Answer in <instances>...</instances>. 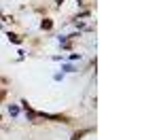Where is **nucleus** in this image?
Instances as JSON below:
<instances>
[{
	"instance_id": "obj_1",
	"label": "nucleus",
	"mask_w": 159,
	"mask_h": 140,
	"mask_svg": "<svg viewBox=\"0 0 159 140\" xmlns=\"http://www.w3.org/2000/svg\"><path fill=\"white\" fill-rule=\"evenodd\" d=\"M51 26H53V23L49 21V19H47V21H43V30H49V28H51Z\"/></svg>"
},
{
	"instance_id": "obj_2",
	"label": "nucleus",
	"mask_w": 159,
	"mask_h": 140,
	"mask_svg": "<svg viewBox=\"0 0 159 140\" xmlns=\"http://www.w3.org/2000/svg\"><path fill=\"white\" fill-rule=\"evenodd\" d=\"M2 98H4V91H0V100H2Z\"/></svg>"
}]
</instances>
